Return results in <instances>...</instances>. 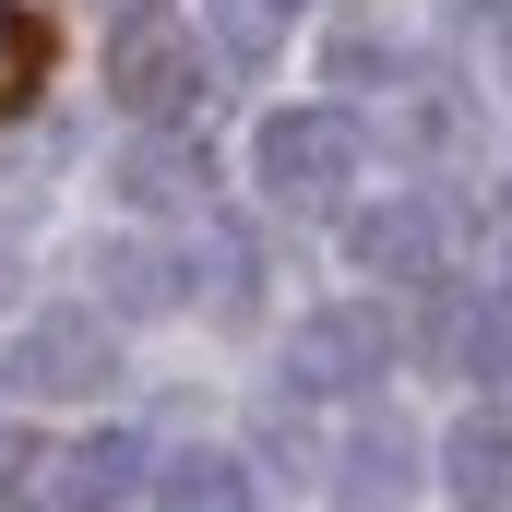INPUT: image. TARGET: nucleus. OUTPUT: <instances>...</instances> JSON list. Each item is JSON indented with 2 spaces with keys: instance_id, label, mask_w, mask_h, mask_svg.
<instances>
[{
  "instance_id": "2",
  "label": "nucleus",
  "mask_w": 512,
  "mask_h": 512,
  "mask_svg": "<svg viewBox=\"0 0 512 512\" xmlns=\"http://www.w3.org/2000/svg\"><path fill=\"white\" fill-rule=\"evenodd\" d=\"M358 155H370V131L346 108H286V120H262V191L274 203H334L358 179Z\"/></svg>"
},
{
  "instance_id": "14",
  "label": "nucleus",
  "mask_w": 512,
  "mask_h": 512,
  "mask_svg": "<svg viewBox=\"0 0 512 512\" xmlns=\"http://www.w3.org/2000/svg\"><path fill=\"white\" fill-rule=\"evenodd\" d=\"M24 84H36V24L0 12V108H24Z\"/></svg>"
},
{
  "instance_id": "8",
  "label": "nucleus",
  "mask_w": 512,
  "mask_h": 512,
  "mask_svg": "<svg viewBox=\"0 0 512 512\" xmlns=\"http://www.w3.org/2000/svg\"><path fill=\"white\" fill-rule=\"evenodd\" d=\"M441 477H453L465 501H512V417L501 405H477V417L441 441Z\"/></svg>"
},
{
  "instance_id": "5",
  "label": "nucleus",
  "mask_w": 512,
  "mask_h": 512,
  "mask_svg": "<svg viewBox=\"0 0 512 512\" xmlns=\"http://www.w3.org/2000/svg\"><path fill=\"white\" fill-rule=\"evenodd\" d=\"M358 262L370 274H441V203L429 191H393L358 215Z\"/></svg>"
},
{
  "instance_id": "7",
  "label": "nucleus",
  "mask_w": 512,
  "mask_h": 512,
  "mask_svg": "<svg viewBox=\"0 0 512 512\" xmlns=\"http://www.w3.org/2000/svg\"><path fill=\"white\" fill-rule=\"evenodd\" d=\"M155 501H203V512H239L251 501V465L239 453H215V441H179V453H155V477H143Z\"/></svg>"
},
{
  "instance_id": "12",
  "label": "nucleus",
  "mask_w": 512,
  "mask_h": 512,
  "mask_svg": "<svg viewBox=\"0 0 512 512\" xmlns=\"http://www.w3.org/2000/svg\"><path fill=\"white\" fill-rule=\"evenodd\" d=\"M96 274H108V310H167V298H179V274L143 251V239H120V251L96 262Z\"/></svg>"
},
{
  "instance_id": "1",
  "label": "nucleus",
  "mask_w": 512,
  "mask_h": 512,
  "mask_svg": "<svg viewBox=\"0 0 512 512\" xmlns=\"http://www.w3.org/2000/svg\"><path fill=\"white\" fill-rule=\"evenodd\" d=\"M108 96H120L131 120L203 108V48H191V24H179L167 0H131L120 12V36H108Z\"/></svg>"
},
{
  "instance_id": "4",
  "label": "nucleus",
  "mask_w": 512,
  "mask_h": 512,
  "mask_svg": "<svg viewBox=\"0 0 512 512\" xmlns=\"http://www.w3.org/2000/svg\"><path fill=\"white\" fill-rule=\"evenodd\" d=\"M12 393H96L108 382V322L96 310H36L12 346H0Z\"/></svg>"
},
{
  "instance_id": "3",
  "label": "nucleus",
  "mask_w": 512,
  "mask_h": 512,
  "mask_svg": "<svg viewBox=\"0 0 512 512\" xmlns=\"http://www.w3.org/2000/svg\"><path fill=\"white\" fill-rule=\"evenodd\" d=\"M393 370V322L382 310H310L298 334H286V382L298 393H358Z\"/></svg>"
},
{
  "instance_id": "9",
  "label": "nucleus",
  "mask_w": 512,
  "mask_h": 512,
  "mask_svg": "<svg viewBox=\"0 0 512 512\" xmlns=\"http://www.w3.org/2000/svg\"><path fill=\"white\" fill-rule=\"evenodd\" d=\"M453 358H465V382H512V286H489V298H453Z\"/></svg>"
},
{
  "instance_id": "11",
  "label": "nucleus",
  "mask_w": 512,
  "mask_h": 512,
  "mask_svg": "<svg viewBox=\"0 0 512 512\" xmlns=\"http://www.w3.org/2000/svg\"><path fill=\"white\" fill-rule=\"evenodd\" d=\"M203 24H215V48H227V60H274V48H286V24H298V0H203Z\"/></svg>"
},
{
  "instance_id": "15",
  "label": "nucleus",
  "mask_w": 512,
  "mask_h": 512,
  "mask_svg": "<svg viewBox=\"0 0 512 512\" xmlns=\"http://www.w3.org/2000/svg\"><path fill=\"white\" fill-rule=\"evenodd\" d=\"M24 465H36V453H24V441H12V429H0V501H12V489H24Z\"/></svg>"
},
{
  "instance_id": "13",
  "label": "nucleus",
  "mask_w": 512,
  "mask_h": 512,
  "mask_svg": "<svg viewBox=\"0 0 512 512\" xmlns=\"http://www.w3.org/2000/svg\"><path fill=\"white\" fill-rule=\"evenodd\" d=\"M393 477H405V429H370V441L346 453V489L370 501V489H393Z\"/></svg>"
},
{
  "instance_id": "6",
  "label": "nucleus",
  "mask_w": 512,
  "mask_h": 512,
  "mask_svg": "<svg viewBox=\"0 0 512 512\" xmlns=\"http://www.w3.org/2000/svg\"><path fill=\"white\" fill-rule=\"evenodd\" d=\"M143 477H155V453H143L131 429H96V441H72V453H60L48 501H131Z\"/></svg>"
},
{
  "instance_id": "10",
  "label": "nucleus",
  "mask_w": 512,
  "mask_h": 512,
  "mask_svg": "<svg viewBox=\"0 0 512 512\" xmlns=\"http://www.w3.org/2000/svg\"><path fill=\"white\" fill-rule=\"evenodd\" d=\"M120 191L143 203V215H179V203H203V155H191V143H131Z\"/></svg>"
}]
</instances>
